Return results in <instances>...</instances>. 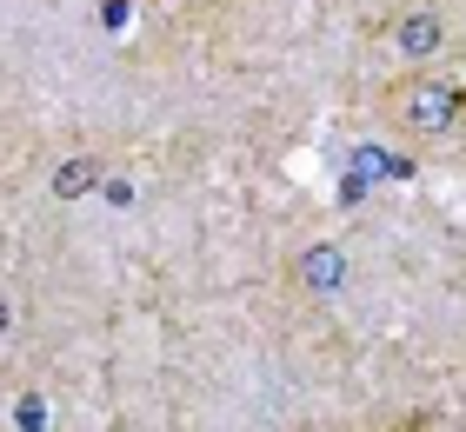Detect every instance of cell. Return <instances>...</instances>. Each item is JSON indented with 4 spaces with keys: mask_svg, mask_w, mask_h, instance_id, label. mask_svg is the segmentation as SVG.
<instances>
[{
    "mask_svg": "<svg viewBox=\"0 0 466 432\" xmlns=\"http://www.w3.org/2000/svg\"><path fill=\"white\" fill-rule=\"evenodd\" d=\"M393 120L420 140H440V134H453V126H466V86L433 80V74L400 80L393 86Z\"/></svg>",
    "mask_w": 466,
    "mask_h": 432,
    "instance_id": "cell-1",
    "label": "cell"
},
{
    "mask_svg": "<svg viewBox=\"0 0 466 432\" xmlns=\"http://www.w3.org/2000/svg\"><path fill=\"white\" fill-rule=\"evenodd\" d=\"M100 173H107V166H100V154H74V160H60L54 166V180H47V193H54V200H87V193L100 186Z\"/></svg>",
    "mask_w": 466,
    "mask_h": 432,
    "instance_id": "cell-2",
    "label": "cell"
},
{
    "mask_svg": "<svg viewBox=\"0 0 466 432\" xmlns=\"http://www.w3.org/2000/svg\"><path fill=\"white\" fill-rule=\"evenodd\" d=\"M440 40H447L440 14H407V20L393 27V47L407 54V60H427V54H440Z\"/></svg>",
    "mask_w": 466,
    "mask_h": 432,
    "instance_id": "cell-3",
    "label": "cell"
}]
</instances>
